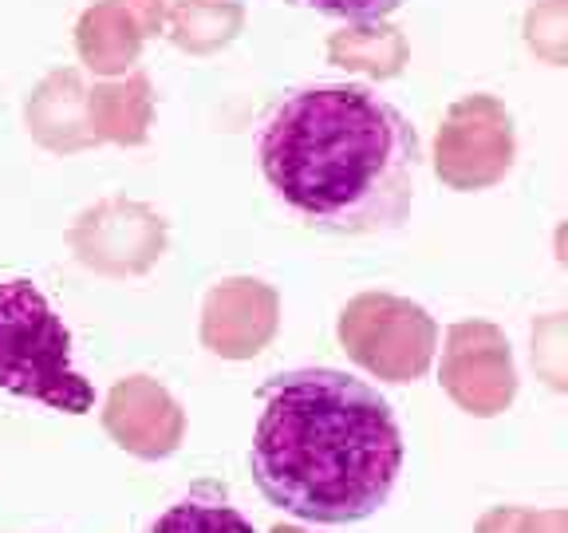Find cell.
Returning <instances> with one entry per match:
<instances>
[{
  "mask_svg": "<svg viewBox=\"0 0 568 533\" xmlns=\"http://www.w3.org/2000/svg\"><path fill=\"white\" fill-rule=\"evenodd\" d=\"M257 159L304 225L379 233L410 213L423 147L410 119L367 83H312L273 107Z\"/></svg>",
  "mask_w": 568,
  "mask_h": 533,
  "instance_id": "1",
  "label": "cell"
},
{
  "mask_svg": "<svg viewBox=\"0 0 568 533\" xmlns=\"http://www.w3.org/2000/svg\"><path fill=\"white\" fill-rule=\"evenodd\" d=\"M248 466L268 506L316 525L364 522L403 471V431L367 380L336 368L273 375Z\"/></svg>",
  "mask_w": 568,
  "mask_h": 533,
  "instance_id": "2",
  "label": "cell"
},
{
  "mask_svg": "<svg viewBox=\"0 0 568 533\" xmlns=\"http://www.w3.org/2000/svg\"><path fill=\"white\" fill-rule=\"evenodd\" d=\"M0 388L68 415L95 408V388L71 364V332L24 276L0 281Z\"/></svg>",
  "mask_w": 568,
  "mask_h": 533,
  "instance_id": "3",
  "label": "cell"
},
{
  "mask_svg": "<svg viewBox=\"0 0 568 533\" xmlns=\"http://www.w3.org/2000/svg\"><path fill=\"white\" fill-rule=\"evenodd\" d=\"M142 533H257V525L233 506L222 482H197L151 517Z\"/></svg>",
  "mask_w": 568,
  "mask_h": 533,
  "instance_id": "4",
  "label": "cell"
},
{
  "mask_svg": "<svg viewBox=\"0 0 568 533\" xmlns=\"http://www.w3.org/2000/svg\"><path fill=\"white\" fill-rule=\"evenodd\" d=\"M312 9L332 12L339 20H355V24H367V20H383L399 9L403 0H304Z\"/></svg>",
  "mask_w": 568,
  "mask_h": 533,
  "instance_id": "5",
  "label": "cell"
}]
</instances>
